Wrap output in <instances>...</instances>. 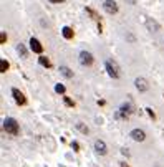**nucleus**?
I'll return each instance as SVG.
<instances>
[{"instance_id": "nucleus-16", "label": "nucleus", "mask_w": 164, "mask_h": 167, "mask_svg": "<svg viewBox=\"0 0 164 167\" xmlns=\"http://www.w3.org/2000/svg\"><path fill=\"white\" fill-rule=\"evenodd\" d=\"M76 129L80 131V132H81V134H88V132H90L88 126H85L83 122H78V124H76Z\"/></svg>"}, {"instance_id": "nucleus-14", "label": "nucleus", "mask_w": 164, "mask_h": 167, "mask_svg": "<svg viewBox=\"0 0 164 167\" xmlns=\"http://www.w3.org/2000/svg\"><path fill=\"white\" fill-rule=\"evenodd\" d=\"M17 51H18V55L22 56V58H27V56H28V51H27V48H25V45H22V43H18Z\"/></svg>"}, {"instance_id": "nucleus-15", "label": "nucleus", "mask_w": 164, "mask_h": 167, "mask_svg": "<svg viewBox=\"0 0 164 167\" xmlns=\"http://www.w3.org/2000/svg\"><path fill=\"white\" fill-rule=\"evenodd\" d=\"M38 63L41 65V66H45V68H50V66H51V63H50V60L47 58V56H40Z\"/></svg>"}, {"instance_id": "nucleus-7", "label": "nucleus", "mask_w": 164, "mask_h": 167, "mask_svg": "<svg viewBox=\"0 0 164 167\" xmlns=\"http://www.w3.org/2000/svg\"><path fill=\"white\" fill-rule=\"evenodd\" d=\"M30 50H32L33 53H38V55H41V53H43V45H41L38 40L35 38V37H32V38H30Z\"/></svg>"}, {"instance_id": "nucleus-2", "label": "nucleus", "mask_w": 164, "mask_h": 167, "mask_svg": "<svg viewBox=\"0 0 164 167\" xmlns=\"http://www.w3.org/2000/svg\"><path fill=\"white\" fill-rule=\"evenodd\" d=\"M133 113H134L133 104L131 103H124V104H121V108L116 111V119H128Z\"/></svg>"}, {"instance_id": "nucleus-24", "label": "nucleus", "mask_w": 164, "mask_h": 167, "mask_svg": "<svg viewBox=\"0 0 164 167\" xmlns=\"http://www.w3.org/2000/svg\"><path fill=\"white\" fill-rule=\"evenodd\" d=\"M51 3H61V2H65V0H50Z\"/></svg>"}, {"instance_id": "nucleus-21", "label": "nucleus", "mask_w": 164, "mask_h": 167, "mask_svg": "<svg viewBox=\"0 0 164 167\" xmlns=\"http://www.w3.org/2000/svg\"><path fill=\"white\" fill-rule=\"evenodd\" d=\"M126 40L131 41V43H134V35H133V33H128V35H126Z\"/></svg>"}, {"instance_id": "nucleus-1", "label": "nucleus", "mask_w": 164, "mask_h": 167, "mask_svg": "<svg viewBox=\"0 0 164 167\" xmlns=\"http://www.w3.org/2000/svg\"><path fill=\"white\" fill-rule=\"evenodd\" d=\"M105 68H106L108 71V75H109V78H113V79H118L119 76H121V68H119V65L116 63L115 60H106L105 61Z\"/></svg>"}, {"instance_id": "nucleus-22", "label": "nucleus", "mask_w": 164, "mask_h": 167, "mask_svg": "<svg viewBox=\"0 0 164 167\" xmlns=\"http://www.w3.org/2000/svg\"><path fill=\"white\" fill-rule=\"evenodd\" d=\"M71 147H73V151H80V144H78L76 141H73L71 142Z\"/></svg>"}, {"instance_id": "nucleus-25", "label": "nucleus", "mask_w": 164, "mask_h": 167, "mask_svg": "<svg viewBox=\"0 0 164 167\" xmlns=\"http://www.w3.org/2000/svg\"><path fill=\"white\" fill-rule=\"evenodd\" d=\"M119 166H121V167H129L128 164H126V162H119Z\"/></svg>"}, {"instance_id": "nucleus-5", "label": "nucleus", "mask_w": 164, "mask_h": 167, "mask_svg": "<svg viewBox=\"0 0 164 167\" xmlns=\"http://www.w3.org/2000/svg\"><path fill=\"white\" fill-rule=\"evenodd\" d=\"M103 9H105L106 13L115 15V13H118V3H116L115 0H105L103 2Z\"/></svg>"}, {"instance_id": "nucleus-3", "label": "nucleus", "mask_w": 164, "mask_h": 167, "mask_svg": "<svg viewBox=\"0 0 164 167\" xmlns=\"http://www.w3.org/2000/svg\"><path fill=\"white\" fill-rule=\"evenodd\" d=\"M3 129L7 131V134L17 136V134H18V122H17V119L7 118L5 121H3Z\"/></svg>"}, {"instance_id": "nucleus-19", "label": "nucleus", "mask_w": 164, "mask_h": 167, "mask_svg": "<svg viewBox=\"0 0 164 167\" xmlns=\"http://www.w3.org/2000/svg\"><path fill=\"white\" fill-rule=\"evenodd\" d=\"M63 101H65V104H67L68 108H73V106H75L73 99H71V98H68V96H65V98H63Z\"/></svg>"}, {"instance_id": "nucleus-20", "label": "nucleus", "mask_w": 164, "mask_h": 167, "mask_svg": "<svg viewBox=\"0 0 164 167\" xmlns=\"http://www.w3.org/2000/svg\"><path fill=\"white\" fill-rule=\"evenodd\" d=\"M146 113H148V114H149V118L156 119V114H154V111H153V109H151V108H146Z\"/></svg>"}, {"instance_id": "nucleus-18", "label": "nucleus", "mask_w": 164, "mask_h": 167, "mask_svg": "<svg viewBox=\"0 0 164 167\" xmlns=\"http://www.w3.org/2000/svg\"><path fill=\"white\" fill-rule=\"evenodd\" d=\"M55 91H57L58 94H65V91H67V88L61 84V83H58L57 86H55Z\"/></svg>"}, {"instance_id": "nucleus-23", "label": "nucleus", "mask_w": 164, "mask_h": 167, "mask_svg": "<svg viewBox=\"0 0 164 167\" xmlns=\"http://www.w3.org/2000/svg\"><path fill=\"white\" fill-rule=\"evenodd\" d=\"M121 154H124V156H129V149H121Z\"/></svg>"}, {"instance_id": "nucleus-4", "label": "nucleus", "mask_w": 164, "mask_h": 167, "mask_svg": "<svg viewBox=\"0 0 164 167\" xmlns=\"http://www.w3.org/2000/svg\"><path fill=\"white\" fill-rule=\"evenodd\" d=\"M78 61H80L81 66H91L93 61H95V58H93V55H91L90 51L83 50V51H80V55H78Z\"/></svg>"}, {"instance_id": "nucleus-17", "label": "nucleus", "mask_w": 164, "mask_h": 167, "mask_svg": "<svg viewBox=\"0 0 164 167\" xmlns=\"http://www.w3.org/2000/svg\"><path fill=\"white\" fill-rule=\"evenodd\" d=\"M9 61H7V60H2V61H0V73H5V71H7V69H9Z\"/></svg>"}, {"instance_id": "nucleus-8", "label": "nucleus", "mask_w": 164, "mask_h": 167, "mask_svg": "<svg viewBox=\"0 0 164 167\" xmlns=\"http://www.w3.org/2000/svg\"><path fill=\"white\" fill-rule=\"evenodd\" d=\"M12 96H13V99H15V103L20 104V106H23V104L27 103V99H25V96H23V93H22L20 89H17V88L12 89Z\"/></svg>"}, {"instance_id": "nucleus-10", "label": "nucleus", "mask_w": 164, "mask_h": 167, "mask_svg": "<svg viewBox=\"0 0 164 167\" xmlns=\"http://www.w3.org/2000/svg\"><path fill=\"white\" fill-rule=\"evenodd\" d=\"M134 86H136V89L141 91V93H144V91L149 89V84H148V81H146L144 78H136L134 79Z\"/></svg>"}, {"instance_id": "nucleus-11", "label": "nucleus", "mask_w": 164, "mask_h": 167, "mask_svg": "<svg viewBox=\"0 0 164 167\" xmlns=\"http://www.w3.org/2000/svg\"><path fill=\"white\" fill-rule=\"evenodd\" d=\"M146 28L149 30V31H153V33H156V31H159V23L156 22V20L153 18H146Z\"/></svg>"}, {"instance_id": "nucleus-12", "label": "nucleus", "mask_w": 164, "mask_h": 167, "mask_svg": "<svg viewBox=\"0 0 164 167\" xmlns=\"http://www.w3.org/2000/svg\"><path fill=\"white\" fill-rule=\"evenodd\" d=\"M61 35H63L67 40H71L75 33H73V30L70 28V27H63V28H61Z\"/></svg>"}, {"instance_id": "nucleus-13", "label": "nucleus", "mask_w": 164, "mask_h": 167, "mask_svg": "<svg viewBox=\"0 0 164 167\" xmlns=\"http://www.w3.org/2000/svg\"><path fill=\"white\" fill-rule=\"evenodd\" d=\"M60 73H61V75H63L65 78H68V79L73 78V71L68 68V66H60Z\"/></svg>"}, {"instance_id": "nucleus-9", "label": "nucleus", "mask_w": 164, "mask_h": 167, "mask_svg": "<svg viewBox=\"0 0 164 167\" xmlns=\"http://www.w3.org/2000/svg\"><path fill=\"white\" fill-rule=\"evenodd\" d=\"M95 151H96L99 156H106L108 154V147H106V144H105V141L96 139V141H95Z\"/></svg>"}, {"instance_id": "nucleus-6", "label": "nucleus", "mask_w": 164, "mask_h": 167, "mask_svg": "<svg viewBox=\"0 0 164 167\" xmlns=\"http://www.w3.org/2000/svg\"><path fill=\"white\" fill-rule=\"evenodd\" d=\"M129 138L133 141H136V142H143V141H146V132L143 129H133L129 132Z\"/></svg>"}]
</instances>
